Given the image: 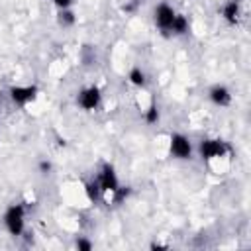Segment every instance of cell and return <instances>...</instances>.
Masks as SVG:
<instances>
[{
	"label": "cell",
	"mask_w": 251,
	"mask_h": 251,
	"mask_svg": "<svg viewBox=\"0 0 251 251\" xmlns=\"http://www.w3.org/2000/svg\"><path fill=\"white\" fill-rule=\"evenodd\" d=\"M6 228L12 235H20L22 230H24V206H12L8 212H6Z\"/></svg>",
	"instance_id": "1"
},
{
	"label": "cell",
	"mask_w": 251,
	"mask_h": 251,
	"mask_svg": "<svg viewBox=\"0 0 251 251\" xmlns=\"http://www.w3.org/2000/svg\"><path fill=\"white\" fill-rule=\"evenodd\" d=\"M171 151L177 155V157H181V159H187V157H190V144H188V140L185 138V136H179V134H175L173 138H171Z\"/></svg>",
	"instance_id": "2"
},
{
	"label": "cell",
	"mask_w": 251,
	"mask_h": 251,
	"mask_svg": "<svg viewBox=\"0 0 251 251\" xmlns=\"http://www.w3.org/2000/svg\"><path fill=\"white\" fill-rule=\"evenodd\" d=\"M98 102H100V92H98V88H94V86L83 90L81 96H79V104H81L84 110H94V108L98 106Z\"/></svg>",
	"instance_id": "3"
},
{
	"label": "cell",
	"mask_w": 251,
	"mask_h": 251,
	"mask_svg": "<svg viewBox=\"0 0 251 251\" xmlns=\"http://www.w3.org/2000/svg\"><path fill=\"white\" fill-rule=\"evenodd\" d=\"M98 187H100V190H118V179H116V173L110 165H104V169L100 173Z\"/></svg>",
	"instance_id": "4"
},
{
	"label": "cell",
	"mask_w": 251,
	"mask_h": 251,
	"mask_svg": "<svg viewBox=\"0 0 251 251\" xmlns=\"http://www.w3.org/2000/svg\"><path fill=\"white\" fill-rule=\"evenodd\" d=\"M226 151V146L222 142H214V140H206L200 144V155L204 159H210V157H218Z\"/></svg>",
	"instance_id": "5"
},
{
	"label": "cell",
	"mask_w": 251,
	"mask_h": 251,
	"mask_svg": "<svg viewBox=\"0 0 251 251\" xmlns=\"http://www.w3.org/2000/svg\"><path fill=\"white\" fill-rule=\"evenodd\" d=\"M155 18H157V24H159L161 30H171L173 20H175V12H173V8H169L167 4H161V6L157 8V12H155Z\"/></svg>",
	"instance_id": "6"
},
{
	"label": "cell",
	"mask_w": 251,
	"mask_h": 251,
	"mask_svg": "<svg viewBox=\"0 0 251 251\" xmlns=\"http://www.w3.org/2000/svg\"><path fill=\"white\" fill-rule=\"evenodd\" d=\"M36 92H38L36 86H26V88L14 86V88L10 90V96H12V100H14L16 104H26V102H30V100L36 96Z\"/></svg>",
	"instance_id": "7"
},
{
	"label": "cell",
	"mask_w": 251,
	"mask_h": 251,
	"mask_svg": "<svg viewBox=\"0 0 251 251\" xmlns=\"http://www.w3.org/2000/svg\"><path fill=\"white\" fill-rule=\"evenodd\" d=\"M210 98H212L216 104L226 106V104L230 102V92H228L224 86H214V88L210 90Z\"/></svg>",
	"instance_id": "8"
},
{
	"label": "cell",
	"mask_w": 251,
	"mask_h": 251,
	"mask_svg": "<svg viewBox=\"0 0 251 251\" xmlns=\"http://www.w3.org/2000/svg\"><path fill=\"white\" fill-rule=\"evenodd\" d=\"M224 16H226L228 22H235V18H237V2H235V0L224 8Z\"/></svg>",
	"instance_id": "9"
},
{
	"label": "cell",
	"mask_w": 251,
	"mask_h": 251,
	"mask_svg": "<svg viewBox=\"0 0 251 251\" xmlns=\"http://www.w3.org/2000/svg\"><path fill=\"white\" fill-rule=\"evenodd\" d=\"M171 30L177 32V34H185L187 32V20H185V16H177L175 14V20H173Z\"/></svg>",
	"instance_id": "10"
},
{
	"label": "cell",
	"mask_w": 251,
	"mask_h": 251,
	"mask_svg": "<svg viewBox=\"0 0 251 251\" xmlns=\"http://www.w3.org/2000/svg\"><path fill=\"white\" fill-rule=\"evenodd\" d=\"M130 81H132L134 84H138V86H144V84H146V75H144L140 69H134V71L130 73Z\"/></svg>",
	"instance_id": "11"
},
{
	"label": "cell",
	"mask_w": 251,
	"mask_h": 251,
	"mask_svg": "<svg viewBox=\"0 0 251 251\" xmlns=\"http://www.w3.org/2000/svg\"><path fill=\"white\" fill-rule=\"evenodd\" d=\"M157 118H159V112H157L155 106H151L149 112H147V116H146V120H147L149 124H153V122H157Z\"/></svg>",
	"instance_id": "12"
},
{
	"label": "cell",
	"mask_w": 251,
	"mask_h": 251,
	"mask_svg": "<svg viewBox=\"0 0 251 251\" xmlns=\"http://www.w3.org/2000/svg\"><path fill=\"white\" fill-rule=\"evenodd\" d=\"M86 192H88V196H90L92 200H96V198H98V192H100V187H98V185H88V187H86Z\"/></svg>",
	"instance_id": "13"
},
{
	"label": "cell",
	"mask_w": 251,
	"mask_h": 251,
	"mask_svg": "<svg viewBox=\"0 0 251 251\" xmlns=\"http://www.w3.org/2000/svg\"><path fill=\"white\" fill-rule=\"evenodd\" d=\"M77 247L83 249V251H90V249H92V245H90L88 241H84V239H79V241H77Z\"/></svg>",
	"instance_id": "14"
},
{
	"label": "cell",
	"mask_w": 251,
	"mask_h": 251,
	"mask_svg": "<svg viewBox=\"0 0 251 251\" xmlns=\"http://www.w3.org/2000/svg\"><path fill=\"white\" fill-rule=\"evenodd\" d=\"M63 18H61V22H65V24H73V14L71 12H65V14H61Z\"/></svg>",
	"instance_id": "15"
},
{
	"label": "cell",
	"mask_w": 251,
	"mask_h": 251,
	"mask_svg": "<svg viewBox=\"0 0 251 251\" xmlns=\"http://www.w3.org/2000/svg\"><path fill=\"white\" fill-rule=\"evenodd\" d=\"M71 2H73V0H55V4H57L59 8H67Z\"/></svg>",
	"instance_id": "16"
},
{
	"label": "cell",
	"mask_w": 251,
	"mask_h": 251,
	"mask_svg": "<svg viewBox=\"0 0 251 251\" xmlns=\"http://www.w3.org/2000/svg\"><path fill=\"white\" fill-rule=\"evenodd\" d=\"M49 167H51V165H49V163H45V161H43V163H42V171H43V173H45V171H49Z\"/></svg>",
	"instance_id": "17"
}]
</instances>
